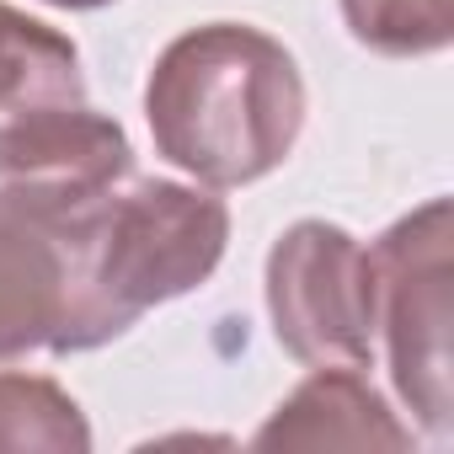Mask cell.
<instances>
[{"mask_svg":"<svg viewBox=\"0 0 454 454\" xmlns=\"http://www.w3.org/2000/svg\"><path fill=\"white\" fill-rule=\"evenodd\" d=\"M145 118L171 166L208 187H241L289 160L305 123V81L278 38L208 22L155 59Z\"/></svg>","mask_w":454,"mask_h":454,"instance_id":"6da1fadb","label":"cell"},{"mask_svg":"<svg viewBox=\"0 0 454 454\" xmlns=\"http://www.w3.org/2000/svg\"><path fill=\"white\" fill-rule=\"evenodd\" d=\"M75 300L65 353H86L129 332L150 305L198 289L231 241L219 198L182 182H118L107 198L65 219Z\"/></svg>","mask_w":454,"mask_h":454,"instance_id":"7a4b0ae2","label":"cell"},{"mask_svg":"<svg viewBox=\"0 0 454 454\" xmlns=\"http://www.w3.org/2000/svg\"><path fill=\"white\" fill-rule=\"evenodd\" d=\"M374 262V337H385L390 380L427 433H449V278L454 214L449 198L422 203L380 236Z\"/></svg>","mask_w":454,"mask_h":454,"instance_id":"3957f363","label":"cell"},{"mask_svg":"<svg viewBox=\"0 0 454 454\" xmlns=\"http://www.w3.org/2000/svg\"><path fill=\"white\" fill-rule=\"evenodd\" d=\"M268 310L278 342L305 364H369L374 262L326 219H300L268 257Z\"/></svg>","mask_w":454,"mask_h":454,"instance_id":"277c9868","label":"cell"},{"mask_svg":"<svg viewBox=\"0 0 454 454\" xmlns=\"http://www.w3.org/2000/svg\"><path fill=\"white\" fill-rule=\"evenodd\" d=\"M129 171L134 155L123 129L81 102L12 113L0 123V198L33 214L70 219L129 182Z\"/></svg>","mask_w":454,"mask_h":454,"instance_id":"5b68a950","label":"cell"},{"mask_svg":"<svg viewBox=\"0 0 454 454\" xmlns=\"http://www.w3.org/2000/svg\"><path fill=\"white\" fill-rule=\"evenodd\" d=\"M70 300L75 268L65 219L0 198V364L27 358L38 348L65 353Z\"/></svg>","mask_w":454,"mask_h":454,"instance_id":"8992f818","label":"cell"},{"mask_svg":"<svg viewBox=\"0 0 454 454\" xmlns=\"http://www.w3.org/2000/svg\"><path fill=\"white\" fill-rule=\"evenodd\" d=\"M411 427L395 422L385 395L358 364H321L257 433V449H406Z\"/></svg>","mask_w":454,"mask_h":454,"instance_id":"52a82bcc","label":"cell"},{"mask_svg":"<svg viewBox=\"0 0 454 454\" xmlns=\"http://www.w3.org/2000/svg\"><path fill=\"white\" fill-rule=\"evenodd\" d=\"M81 97L86 81H81L75 43L0 0V113L65 107Z\"/></svg>","mask_w":454,"mask_h":454,"instance_id":"ba28073f","label":"cell"},{"mask_svg":"<svg viewBox=\"0 0 454 454\" xmlns=\"http://www.w3.org/2000/svg\"><path fill=\"white\" fill-rule=\"evenodd\" d=\"M81 406L38 374H0V449H86Z\"/></svg>","mask_w":454,"mask_h":454,"instance_id":"9c48e42d","label":"cell"},{"mask_svg":"<svg viewBox=\"0 0 454 454\" xmlns=\"http://www.w3.org/2000/svg\"><path fill=\"white\" fill-rule=\"evenodd\" d=\"M342 17L364 49L390 59L438 54L454 33L449 0H342Z\"/></svg>","mask_w":454,"mask_h":454,"instance_id":"30bf717a","label":"cell"},{"mask_svg":"<svg viewBox=\"0 0 454 454\" xmlns=\"http://www.w3.org/2000/svg\"><path fill=\"white\" fill-rule=\"evenodd\" d=\"M49 6H70V12H91V6H107V0H49Z\"/></svg>","mask_w":454,"mask_h":454,"instance_id":"8fae6325","label":"cell"}]
</instances>
